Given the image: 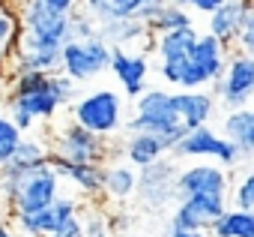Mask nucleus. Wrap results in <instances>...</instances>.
<instances>
[{"label": "nucleus", "instance_id": "f257e3e1", "mask_svg": "<svg viewBox=\"0 0 254 237\" xmlns=\"http://www.w3.org/2000/svg\"><path fill=\"white\" fill-rule=\"evenodd\" d=\"M6 111H24L36 123H51L63 105L78 99V84L63 72H15L9 75L6 87Z\"/></svg>", "mask_w": 254, "mask_h": 237}, {"label": "nucleus", "instance_id": "f03ea898", "mask_svg": "<svg viewBox=\"0 0 254 237\" xmlns=\"http://www.w3.org/2000/svg\"><path fill=\"white\" fill-rule=\"evenodd\" d=\"M129 132H150V135H162L174 153V147L183 141L186 129L180 123L177 114V99L171 87H147L138 99H135V114L126 120Z\"/></svg>", "mask_w": 254, "mask_h": 237}, {"label": "nucleus", "instance_id": "7ed1b4c3", "mask_svg": "<svg viewBox=\"0 0 254 237\" xmlns=\"http://www.w3.org/2000/svg\"><path fill=\"white\" fill-rule=\"evenodd\" d=\"M18 21H21L18 48L24 51H63V45L72 42V15L54 12L39 0H21Z\"/></svg>", "mask_w": 254, "mask_h": 237}, {"label": "nucleus", "instance_id": "20e7f679", "mask_svg": "<svg viewBox=\"0 0 254 237\" xmlns=\"http://www.w3.org/2000/svg\"><path fill=\"white\" fill-rule=\"evenodd\" d=\"M72 120L102 138H114L120 129H126V105L123 93L114 87H99L72 102Z\"/></svg>", "mask_w": 254, "mask_h": 237}, {"label": "nucleus", "instance_id": "39448f33", "mask_svg": "<svg viewBox=\"0 0 254 237\" xmlns=\"http://www.w3.org/2000/svg\"><path fill=\"white\" fill-rule=\"evenodd\" d=\"M51 147H54V156L75 162V165H105L111 156V141L78 126L75 120L51 132Z\"/></svg>", "mask_w": 254, "mask_h": 237}, {"label": "nucleus", "instance_id": "423d86ee", "mask_svg": "<svg viewBox=\"0 0 254 237\" xmlns=\"http://www.w3.org/2000/svg\"><path fill=\"white\" fill-rule=\"evenodd\" d=\"M111 54L114 48L96 36V39H87V42H66L63 45V54H60V72L69 75L75 84H87L93 78H99L102 72H108L111 66Z\"/></svg>", "mask_w": 254, "mask_h": 237}, {"label": "nucleus", "instance_id": "0eeeda50", "mask_svg": "<svg viewBox=\"0 0 254 237\" xmlns=\"http://www.w3.org/2000/svg\"><path fill=\"white\" fill-rule=\"evenodd\" d=\"M174 156L177 159H209V162H218L224 165L227 171L242 159V153L236 150L233 141H227L218 129L212 126H200V129H189L183 135V141L174 147Z\"/></svg>", "mask_w": 254, "mask_h": 237}, {"label": "nucleus", "instance_id": "6e6552de", "mask_svg": "<svg viewBox=\"0 0 254 237\" xmlns=\"http://www.w3.org/2000/svg\"><path fill=\"white\" fill-rule=\"evenodd\" d=\"M60 195H63V180L57 177V171L51 165H39V168L27 171L18 180V189H15L12 204H9V216L12 213H30V210L54 207V201Z\"/></svg>", "mask_w": 254, "mask_h": 237}, {"label": "nucleus", "instance_id": "1a4fd4ad", "mask_svg": "<svg viewBox=\"0 0 254 237\" xmlns=\"http://www.w3.org/2000/svg\"><path fill=\"white\" fill-rule=\"evenodd\" d=\"M215 99L233 111V108H245L254 99V57L242 54L239 48L230 51L224 75L215 84Z\"/></svg>", "mask_w": 254, "mask_h": 237}, {"label": "nucleus", "instance_id": "9d476101", "mask_svg": "<svg viewBox=\"0 0 254 237\" xmlns=\"http://www.w3.org/2000/svg\"><path fill=\"white\" fill-rule=\"evenodd\" d=\"M177 174H180V168L168 156L153 162V165H147V168H141L138 171V192H135V198L144 207H150V210L171 207L180 198L177 195Z\"/></svg>", "mask_w": 254, "mask_h": 237}, {"label": "nucleus", "instance_id": "9b49d317", "mask_svg": "<svg viewBox=\"0 0 254 237\" xmlns=\"http://www.w3.org/2000/svg\"><path fill=\"white\" fill-rule=\"evenodd\" d=\"M230 171L218 162L209 159H191L186 168H180L177 174V195L189 198V195H224L230 198Z\"/></svg>", "mask_w": 254, "mask_h": 237}, {"label": "nucleus", "instance_id": "f8f14e48", "mask_svg": "<svg viewBox=\"0 0 254 237\" xmlns=\"http://www.w3.org/2000/svg\"><path fill=\"white\" fill-rule=\"evenodd\" d=\"M108 72L117 78L120 93H126L135 102L150 87V75H153L150 51H141V48H114Z\"/></svg>", "mask_w": 254, "mask_h": 237}, {"label": "nucleus", "instance_id": "ddd939ff", "mask_svg": "<svg viewBox=\"0 0 254 237\" xmlns=\"http://www.w3.org/2000/svg\"><path fill=\"white\" fill-rule=\"evenodd\" d=\"M227 207H230V198H224V195H189V198H180V204L174 207L171 228H180V231H209L212 222Z\"/></svg>", "mask_w": 254, "mask_h": 237}, {"label": "nucleus", "instance_id": "4468645a", "mask_svg": "<svg viewBox=\"0 0 254 237\" xmlns=\"http://www.w3.org/2000/svg\"><path fill=\"white\" fill-rule=\"evenodd\" d=\"M227 57H230V48L224 42H218L215 36L209 33H200L189 60H191V72H194V87L197 90H206V87H215L218 78L224 75V66H227Z\"/></svg>", "mask_w": 254, "mask_h": 237}, {"label": "nucleus", "instance_id": "2eb2a0df", "mask_svg": "<svg viewBox=\"0 0 254 237\" xmlns=\"http://www.w3.org/2000/svg\"><path fill=\"white\" fill-rule=\"evenodd\" d=\"M251 12H254V0H224L212 15H206V33L233 51Z\"/></svg>", "mask_w": 254, "mask_h": 237}, {"label": "nucleus", "instance_id": "dca6fc26", "mask_svg": "<svg viewBox=\"0 0 254 237\" xmlns=\"http://www.w3.org/2000/svg\"><path fill=\"white\" fill-rule=\"evenodd\" d=\"M174 99H177V114H180V123L186 132L209 126V120L215 117V108H218V99L209 90H174Z\"/></svg>", "mask_w": 254, "mask_h": 237}, {"label": "nucleus", "instance_id": "f3484780", "mask_svg": "<svg viewBox=\"0 0 254 237\" xmlns=\"http://www.w3.org/2000/svg\"><path fill=\"white\" fill-rule=\"evenodd\" d=\"M48 165L57 171L60 180L72 183L81 198H87V201H99V198H102L105 165H75V162H66V159H60V156H51Z\"/></svg>", "mask_w": 254, "mask_h": 237}, {"label": "nucleus", "instance_id": "a211bd4d", "mask_svg": "<svg viewBox=\"0 0 254 237\" xmlns=\"http://www.w3.org/2000/svg\"><path fill=\"white\" fill-rule=\"evenodd\" d=\"M99 36L111 48H141V51H150V45H153V33L147 30V24L141 18L102 21L99 24Z\"/></svg>", "mask_w": 254, "mask_h": 237}, {"label": "nucleus", "instance_id": "6ab92c4d", "mask_svg": "<svg viewBox=\"0 0 254 237\" xmlns=\"http://www.w3.org/2000/svg\"><path fill=\"white\" fill-rule=\"evenodd\" d=\"M138 18L147 24V30L153 36L159 33H171V30H183V27H194V15L183 6H177L174 0H165V3H147Z\"/></svg>", "mask_w": 254, "mask_h": 237}, {"label": "nucleus", "instance_id": "aec40b11", "mask_svg": "<svg viewBox=\"0 0 254 237\" xmlns=\"http://www.w3.org/2000/svg\"><path fill=\"white\" fill-rule=\"evenodd\" d=\"M171 153L168 141L162 135H150V132H129V138L123 141V159L132 168H147L159 159H165Z\"/></svg>", "mask_w": 254, "mask_h": 237}, {"label": "nucleus", "instance_id": "412c9836", "mask_svg": "<svg viewBox=\"0 0 254 237\" xmlns=\"http://www.w3.org/2000/svg\"><path fill=\"white\" fill-rule=\"evenodd\" d=\"M218 132L236 144L242 156H254V108H233L221 117Z\"/></svg>", "mask_w": 254, "mask_h": 237}, {"label": "nucleus", "instance_id": "4be33fe9", "mask_svg": "<svg viewBox=\"0 0 254 237\" xmlns=\"http://www.w3.org/2000/svg\"><path fill=\"white\" fill-rule=\"evenodd\" d=\"M138 192V168L129 162H105V183H102V198L108 201H126Z\"/></svg>", "mask_w": 254, "mask_h": 237}, {"label": "nucleus", "instance_id": "5701e85b", "mask_svg": "<svg viewBox=\"0 0 254 237\" xmlns=\"http://www.w3.org/2000/svg\"><path fill=\"white\" fill-rule=\"evenodd\" d=\"M51 156H54L51 135H24L6 165L21 168V171H33V168H39V165H48Z\"/></svg>", "mask_w": 254, "mask_h": 237}, {"label": "nucleus", "instance_id": "b1692460", "mask_svg": "<svg viewBox=\"0 0 254 237\" xmlns=\"http://www.w3.org/2000/svg\"><path fill=\"white\" fill-rule=\"evenodd\" d=\"M147 6V0H81V9L102 21H117V18H138V12Z\"/></svg>", "mask_w": 254, "mask_h": 237}, {"label": "nucleus", "instance_id": "393cba45", "mask_svg": "<svg viewBox=\"0 0 254 237\" xmlns=\"http://www.w3.org/2000/svg\"><path fill=\"white\" fill-rule=\"evenodd\" d=\"M197 36H200V30H197V27H183V30L159 33V36H153V45H150V51L156 54V60L183 57V54H191V48H194Z\"/></svg>", "mask_w": 254, "mask_h": 237}, {"label": "nucleus", "instance_id": "a878e982", "mask_svg": "<svg viewBox=\"0 0 254 237\" xmlns=\"http://www.w3.org/2000/svg\"><path fill=\"white\" fill-rule=\"evenodd\" d=\"M209 237H254V210H242V207H227L212 228L206 231Z\"/></svg>", "mask_w": 254, "mask_h": 237}, {"label": "nucleus", "instance_id": "bb28decb", "mask_svg": "<svg viewBox=\"0 0 254 237\" xmlns=\"http://www.w3.org/2000/svg\"><path fill=\"white\" fill-rule=\"evenodd\" d=\"M12 222H15V231L21 237H51L54 228L60 225L54 207L30 210V213H12Z\"/></svg>", "mask_w": 254, "mask_h": 237}, {"label": "nucleus", "instance_id": "cd10ccee", "mask_svg": "<svg viewBox=\"0 0 254 237\" xmlns=\"http://www.w3.org/2000/svg\"><path fill=\"white\" fill-rule=\"evenodd\" d=\"M21 39V21H18V3L0 0V57H15Z\"/></svg>", "mask_w": 254, "mask_h": 237}, {"label": "nucleus", "instance_id": "c85d7f7f", "mask_svg": "<svg viewBox=\"0 0 254 237\" xmlns=\"http://www.w3.org/2000/svg\"><path fill=\"white\" fill-rule=\"evenodd\" d=\"M21 138H24V132L12 123V117L0 111V168L12 159V153H15V147H18Z\"/></svg>", "mask_w": 254, "mask_h": 237}, {"label": "nucleus", "instance_id": "c756f323", "mask_svg": "<svg viewBox=\"0 0 254 237\" xmlns=\"http://www.w3.org/2000/svg\"><path fill=\"white\" fill-rule=\"evenodd\" d=\"M230 198H233V207H242V210H254V168H248L236 186L230 189Z\"/></svg>", "mask_w": 254, "mask_h": 237}, {"label": "nucleus", "instance_id": "7c9ffc66", "mask_svg": "<svg viewBox=\"0 0 254 237\" xmlns=\"http://www.w3.org/2000/svg\"><path fill=\"white\" fill-rule=\"evenodd\" d=\"M84 237H114L111 216H105L99 210H87L84 213Z\"/></svg>", "mask_w": 254, "mask_h": 237}, {"label": "nucleus", "instance_id": "2f4dec72", "mask_svg": "<svg viewBox=\"0 0 254 237\" xmlns=\"http://www.w3.org/2000/svg\"><path fill=\"white\" fill-rule=\"evenodd\" d=\"M96 36H99V21L90 18L84 9H78V12L72 15V39L87 42V39H96Z\"/></svg>", "mask_w": 254, "mask_h": 237}, {"label": "nucleus", "instance_id": "473e14b6", "mask_svg": "<svg viewBox=\"0 0 254 237\" xmlns=\"http://www.w3.org/2000/svg\"><path fill=\"white\" fill-rule=\"evenodd\" d=\"M51 237H84V213H75L69 219H63Z\"/></svg>", "mask_w": 254, "mask_h": 237}, {"label": "nucleus", "instance_id": "72a5a7b5", "mask_svg": "<svg viewBox=\"0 0 254 237\" xmlns=\"http://www.w3.org/2000/svg\"><path fill=\"white\" fill-rule=\"evenodd\" d=\"M177 6H183V9H189L191 15H212L224 0H174Z\"/></svg>", "mask_w": 254, "mask_h": 237}, {"label": "nucleus", "instance_id": "f704fd0d", "mask_svg": "<svg viewBox=\"0 0 254 237\" xmlns=\"http://www.w3.org/2000/svg\"><path fill=\"white\" fill-rule=\"evenodd\" d=\"M236 48H239L242 54H248V57H254V12L248 15V21H245V27H242V33H239V39H236Z\"/></svg>", "mask_w": 254, "mask_h": 237}, {"label": "nucleus", "instance_id": "c9c22d12", "mask_svg": "<svg viewBox=\"0 0 254 237\" xmlns=\"http://www.w3.org/2000/svg\"><path fill=\"white\" fill-rule=\"evenodd\" d=\"M39 3H45L48 9L63 12V15H75L81 9V0H39Z\"/></svg>", "mask_w": 254, "mask_h": 237}, {"label": "nucleus", "instance_id": "e433bc0d", "mask_svg": "<svg viewBox=\"0 0 254 237\" xmlns=\"http://www.w3.org/2000/svg\"><path fill=\"white\" fill-rule=\"evenodd\" d=\"M168 237H194V231H180V228H171Z\"/></svg>", "mask_w": 254, "mask_h": 237}, {"label": "nucleus", "instance_id": "4c0bfd02", "mask_svg": "<svg viewBox=\"0 0 254 237\" xmlns=\"http://www.w3.org/2000/svg\"><path fill=\"white\" fill-rule=\"evenodd\" d=\"M194 237H209V234L206 231H194Z\"/></svg>", "mask_w": 254, "mask_h": 237}, {"label": "nucleus", "instance_id": "58836bf2", "mask_svg": "<svg viewBox=\"0 0 254 237\" xmlns=\"http://www.w3.org/2000/svg\"><path fill=\"white\" fill-rule=\"evenodd\" d=\"M117 237H138V234H117Z\"/></svg>", "mask_w": 254, "mask_h": 237}, {"label": "nucleus", "instance_id": "ea45409f", "mask_svg": "<svg viewBox=\"0 0 254 237\" xmlns=\"http://www.w3.org/2000/svg\"><path fill=\"white\" fill-rule=\"evenodd\" d=\"M147 3H165V0H147Z\"/></svg>", "mask_w": 254, "mask_h": 237}, {"label": "nucleus", "instance_id": "a19ab883", "mask_svg": "<svg viewBox=\"0 0 254 237\" xmlns=\"http://www.w3.org/2000/svg\"><path fill=\"white\" fill-rule=\"evenodd\" d=\"M3 87H6V84H3V81H0V93H3Z\"/></svg>", "mask_w": 254, "mask_h": 237}, {"label": "nucleus", "instance_id": "79ce46f5", "mask_svg": "<svg viewBox=\"0 0 254 237\" xmlns=\"http://www.w3.org/2000/svg\"><path fill=\"white\" fill-rule=\"evenodd\" d=\"M12 3H21V0H12Z\"/></svg>", "mask_w": 254, "mask_h": 237}]
</instances>
